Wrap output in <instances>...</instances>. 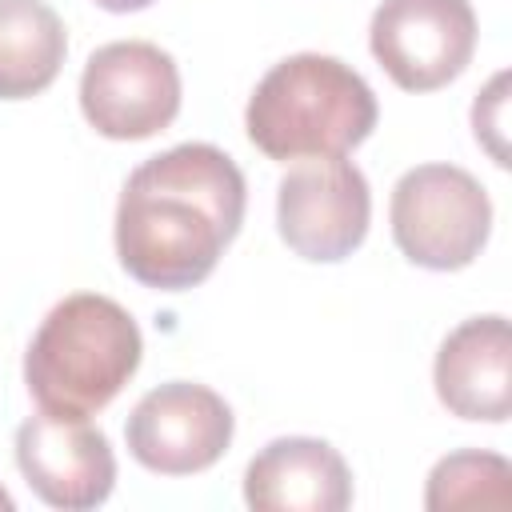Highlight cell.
I'll list each match as a JSON object with an SVG mask.
<instances>
[{
  "label": "cell",
  "instance_id": "cell-1",
  "mask_svg": "<svg viewBox=\"0 0 512 512\" xmlns=\"http://www.w3.org/2000/svg\"><path fill=\"white\" fill-rule=\"evenodd\" d=\"M244 204V172L228 152L212 144H176L124 180L116 204V256L144 288H196L236 240Z\"/></svg>",
  "mask_w": 512,
  "mask_h": 512
},
{
  "label": "cell",
  "instance_id": "cell-2",
  "mask_svg": "<svg viewBox=\"0 0 512 512\" xmlns=\"http://www.w3.org/2000/svg\"><path fill=\"white\" fill-rule=\"evenodd\" d=\"M244 128L268 160L344 156L376 128V96L344 60L300 52L264 72Z\"/></svg>",
  "mask_w": 512,
  "mask_h": 512
},
{
  "label": "cell",
  "instance_id": "cell-3",
  "mask_svg": "<svg viewBox=\"0 0 512 512\" xmlns=\"http://www.w3.org/2000/svg\"><path fill=\"white\" fill-rule=\"evenodd\" d=\"M140 352V328L116 300L76 292L40 320L24 356V380L44 412L92 416L136 376Z\"/></svg>",
  "mask_w": 512,
  "mask_h": 512
},
{
  "label": "cell",
  "instance_id": "cell-4",
  "mask_svg": "<svg viewBox=\"0 0 512 512\" xmlns=\"http://www.w3.org/2000/svg\"><path fill=\"white\" fill-rule=\"evenodd\" d=\"M392 240L432 272L468 268L492 232V200L484 184L456 164H416L392 188Z\"/></svg>",
  "mask_w": 512,
  "mask_h": 512
},
{
  "label": "cell",
  "instance_id": "cell-5",
  "mask_svg": "<svg viewBox=\"0 0 512 512\" xmlns=\"http://www.w3.org/2000/svg\"><path fill=\"white\" fill-rule=\"evenodd\" d=\"M80 108L108 140H148L180 112V68L160 44L112 40L84 64Z\"/></svg>",
  "mask_w": 512,
  "mask_h": 512
},
{
  "label": "cell",
  "instance_id": "cell-6",
  "mask_svg": "<svg viewBox=\"0 0 512 512\" xmlns=\"http://www.w3.org/2000/svg\"><path fill=\"white\" fill-rule=\"evenodd\" d=\"M372 220V196L364 172L344 156H308L292 164L276 188L280 240L316 264L352 256Z\"/></svg>",
  "mask_w": 512,
  "mask_h": 512
},
{
  "label": "cell",
  "instance_id": "cell-7",
  "mask_svg": "<svg viewBox=\"0 0 512 512\" xmlns=\"http://www.w3.org/2000/svg\"><path fill=\"white\" fill-rule=\"evenodd\" d=\"M368 44L396 88L436 92L472 64L476 12L468 0H380Z\"/></svg>",
  "mask_w": 512,
  "mask_h": 512
},
{
  "label": "cell",
  "instance_id": "cell-8",
  "mask_svg": "<svg viewBox=\"0 0 512 512\" xmlns=\"http://www.w3.org/2000/svg\"><path fill=\"white\" fill-rule=\"evenodd\" d=\"M136 464L160 476H192L212 468L232 444V408L204 384L172 380L140 396L124 424Z\"/></svg>",
  "mask_w": 512,
  "mask_h": 512
},
{
  "label": "cell",
  "instance_id": "cell-9",
  "mask_svg": "<svg viewBox=\"0 0 512 512\" xmlns=\"http://www.w3.org/2000/svg\"><path fill=\"white\" fill-rule=\"evenodd\" d=\"M16 464L28 488L64 512L96 508L116 484V456L108 436L88 416L36 412L16 428Z\"/></svg>",
  "mask_w": 512,
  "mask_h": 512
},
{
  "label": "cell",
  "instance_id": "cell-10",
  "mask_svg": "<svg viewBox=\"0 0 512 512\" xmlns=\"http://www.w3.org/2000/svg\"><path fill=\"white\" fill-rule=\"evenodd\" d=\"M432 384L460 420L500 424L512 416V332L504 316H472L436 352Z\"/></svg>",
  "mask_w": 512,
  "mask_h": 512
},
{
  "label": "cell",
  "instance_id": "cell-11",
  "mask_svg": "<svg viewBox=\"0 0 512 512\" xmlns=\"http://www.w3.org/2000/svg\"><path fill=\"white\" fill-rule=\"evenodd\" d=\"M244 500L256 512H344L352 504V472L328 440L284 436L252 456Z\"/></svg>",
  "mask_w": 512,
  "mask_h": 512
},
{
  "label": "cell",
  "instance_id": "cell-12",
  "mask_svg": "<svg viewBox=\"0 0 512 512\" xmlns=\"http://www.w3.org/2000/svg\"><path fill=\"white\" fill-rule=\"evenodd\" d=\"M68 32L44 0H0V100H28L52 88Z\"/></svg>",
  "mask_w": 512,
  "mask_h": 512
},
{
  "label": "cell",
  "instance_id": "cell-13",
  "mask_svg": "<svg viewBox=\"0 0 512 512\" xmlns=\"http://www.w3.org/2000/svg\"><path fill=\"white\" fill-rule=\"evenodd\" d=\"M424 504L432 512H456V508H512V464L496 452L464 448L444 460H436L428 476Z\"/></svg>",
  "mask_w": 512,
  "mask_h": 512
},
{
  "label": "cell",
  "instance_id": "cell-14",
  "mask_svg": "<svg viewBox=\"0 0 512 512\" xmlns=\"http://www.w3.org/2000/svg\"><path fill=\"white\" fill-rule=\"evenodd\" d=\"M504 88H508V76L500 72V76H492V84L472 104L476 140L492 152L496 164H508V148H504V108H508V96H504Z\"/></svg>",
  "mask_w": 512,
  "mask_h": 512
},
{
  "label": "cell",
  "instance_id": "cell-15",
  "mask_svg": "<svg viewBox=\"0 0 512 512\" xmlns=\"http://www.w3.org/2000/svg\"><path fill=\"white\" fill-rule=\"evenodd\" d=\"M104 12H140V8H148L152 0H96Z\"/></svg>",
  "mask_w": 512,
  "mask_h": 512
},
{
  "label": "cell",
  "instance_id": "cell-16",
  "mask_svg": "<svg viewBox=\"0 0 512 512\" xmlns=\"http://www.w3.org/2000/svg\"><path fill=\"white\" fill-rule=\"evenodd\" d=\"M0 508H4V512H12V496H8L4 488H0Z\"/></svg>",
  "mask_w": 512,
  "mask_h": 512
}]
</instances>
